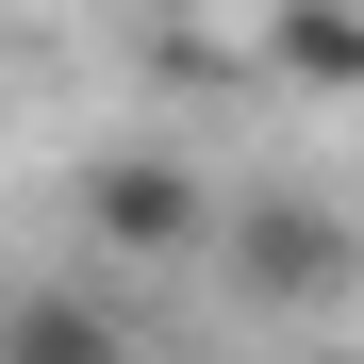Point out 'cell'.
I'll use <instances>...</instances> for the list:
<instances>
[{"label":"cell","mask_w":364,"mask_h":364,"mask_svg":"<svg viewBox=\"0 0 364 364\" xmlns=\"http://www.w3.org/2000/svg\"><path fill=\"white\" fill-rule=\"evenodd\" d=\"M215 182L199 166H182V149H100L83 166V232H100V249L116 265H133V282H182V265H215Z\"/></svg>","instance_id":"6da1fadb"},{"label":"cell","mask_w":364,"mask_h":364,"mask_svg":"<svg viewBox=\"0 0 364 364\" xmlns=\"http://www.w3.org/2000/svg\"><path fill=\"white\" fill-rule=\"evenodd\" d=\"M215 265H232V298H249V315H315V298H348V232L315 215V199H232L215 215Z\"/></svg>","instance_id":"7a4b0ae2"},{"label":"cell","mask_w":364,"mask_h":364,"mask_svg":"<svg viewBox=\"0 0 364 364\" xmlns=\"http://www.w3.org/2000/svg\"><path fill=\"white\" fill-rule=\"evenodd\" d=\"M0 364H133V315H116V298L33 282V298H0Z\"/></svg>","instance_id":"3957f363"},{"label":"cell","mask_w":364,"mask_h":364,"mask_svg":"<svg viewBox=\"0 0 364 364\" xmlns=\"http://www.w3.org/2000/svg\"><path fill=\"white\" fill-rule=\"evenodd\" d=\"M265 67L315 83V100H364V0H282L265 17Z\"/></svg>","instance_id":"277c9868"}]
</instances>
